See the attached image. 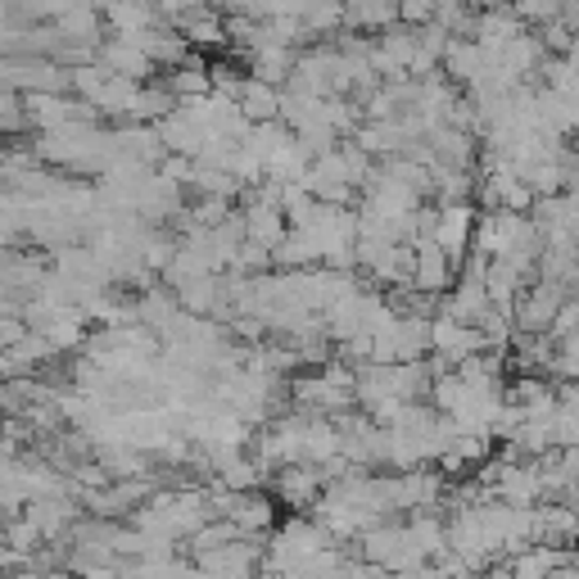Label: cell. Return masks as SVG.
<instances>
[{
	"label": "cell",
	"instance_id": "6da1fadb",
	"mask_svg": "<svg viewBox=\"0 0 579 579\" xmlns=\"http://www.w3.org/2000/svg\"><path fill=\"white\" fill-rule=\"evenodd\" d=\"M561 303H566V286L538 277V281L525 286V294L516 299V322L525 326V335H544V331H553V322H557V313H561Z\"/></svg>",
	"mask_w": 579,
	"mask_h": 579
},
{
	"label": "cell",
	"instance_id": "7a4b0ae2",
	"mask_svg": "<svg viewBox=\"0 0 579 579\" xmlns=\"http://www.w3.org/2000/svg\"><path fill=\"white\" fill-rule=\"evenodd\" d=\"M570 561H579V557H575V553H566V548L534 544V548L516 553V557L508 561V570H512V579H548L553 570H561V566H570Z\"/></svg>",
	"mask_w": 579,
	"mask_h": 579
},
{
	"label": "cell",
	"instance_id": "3957f363",
	"mask_svg": "<svg viewBox=\"0 0 579 579\" xmlns=\"http://www.w3.org/2000/svg\"><path fill=\"white\" fill-rule=\"evenodd\" d=\"M416 286L421 290H444L448 286V254L435 241L426 245V254L416 258Z\"/></svg>",
	"mask_w": 579,
	"mask_h": 579
},
{
	"label": "cell",
	"instance_id": "277c9868",
	"mask_svg": "<svg viewBox=\"0 0 579 579\" xmlns=\"http://www.w3.org/2000/svg\"><path fill=\"white\" fill-rule=\"evenodd\" d=\"M241 104H245V113H249V119H272V113L281 109L277 91L267 87V82H245V91H241Z\"/></svg>",
	"mask_w": 579,
	"mask_h": 579
},
{
	"label": "cell",
	"instance_id": "5b68a950",
	"mask_svg": "<svg viewBox=\"0 0 579 579\" xmlns=\"http://www.w3.org/2000/svg\"><path fill=\"white\" fill-rule=\"evenodd\" d=\"M553 376L557 385H579V335L557 339V354H553Z\"/></svg>",
	"mask_w": 579,
	"mask_h": 579
},
{
	"label": "cell",
	"instance_id": "8992f818",
	"mask_svg": "<svg viewBox=\"0 0 579 579\" xmlns=\"http://www.w3.org/2000/svg\"><path fill=\"white\" fill-rule=\"evenodd\" d=\"M516 19H544V23H557V19H561V5H521Z\"/></svg>",
	"mask_w": 579,
	"mask_h": 579
},
{
	"label": "cell",
	"instance_id": "52a82bcc",
	"mask_svg": "<svg viewBox=\"0 0 579 579\" xmlns=\"http://www.w3.org/2000/svg\"><path fill=\"white\" fill-rule=\"evenodd\" d=\"M548 579H579V561H570V566H561V570H553Z\"/></svg>",
	"mask_w": 579,
	"mask_h": 579
}]
</instances>
